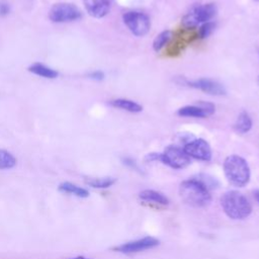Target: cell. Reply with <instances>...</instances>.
Returning <instances> with one entry per match:
<instances>
[{
    "label": "cell",
    "instance_id": "obj_4",
    "mask_svg": "<svg viewBox=\"0 0 259 259\" xmlns=\"http://www.w3.org/2000/svg\"><path fill=\"white\" fill-rule=\"evenodd\" d=\"M217 6L214 3H206L193 7L182 18V25L186 29H192L198 24L210 21L217 14Z\"/></svg>",
    "mask_w": 259,
    "mask_h": 259
},
{
    "label": "cell",
    "instance_id": "obj_6",
    "mask_svg": "<svg viewBox=\"0 0 259 259\" xmlns=\"http://www.w3.org/2000/svg\"><path fill=\"white\" fill-rule=\"evenodd\" d=\"M161 162L173 169H182L190 164V157L183 148L177 145H169L161 153Z\"/></svg>",
    "mask_w": 259,
    "mask_h": 259
},
{
    "label": "cell",
    "instance_id": "obj_21",
    "mask_svg": "<svg viewBox=\"0 0 259 259\" xmlns=\"http://www.w3.org/2000/svg\"><path fill=\"white\" fill-rule=\"evenodd\" d=\"M214 28H215V23L213 21H207V22L202 23L198 28L197 37H199L201 39L208 37L213 32Z\"/></svg>",
    "mask_w": 259,
    "mask_h": 259
},
{
    "label": "cell",
    "instance_id": "obj_22",
    "mask_svg": "<svg viewBox=\"0 0 259 259\" xmlns=\"http://www.w3.org/2000/svg\"><path fill=\"white\" fill-rule=\"evenodd\" d=\"M89 77H90L91 79L100 81V80H102V79L104 78V74H103V72H101V71H94V72H92V73L89 74Z\"/></svg>",
    "mask_w": 259,
    "mask_h": 259
},
{
    "label": "cell",
    "instance_id": "obj_14",
    "mask_svg": "<svg viewBox=\"0 0 259 259\" xmlns=\"http://www.w3.org/2000/svg\"><path fill=\"white\" fill-rule=\"evenodd\" d=\"M252 125H253V121L250 115L246 111H242L238 115L236 121L234 122L233 128L236 133L243 135L248 133L252 128Z\"/></svg>",
    "mask_w": 259,
    "mask_h": 259
},
{
    "label": "cell",
    "instance_id": "obj_20",
    "mask_svg": "<svg viewBox=\"0 0 259 259\" xmlns=\"http://www.w3.org/2000/svg\"><path fill=\"white\" fill-rule=\"evenodd\" d=\"M16 165L15 157L6 150L0 149V170L10 169Z\"/></svg>",
    "mask_w": 259,
    "mask_h": 259
},
{
    "label": "cell",
    "instance_id": "obj_9",
    "mask_svg": "<svg viewBox=\"0 0 259 259\" xmlns=\"http://www.w3.org/2000/svg\"><path fill=\"white\" fill-rule=\"evenodd\" d=\"M184 152L193 159L209 161L211 159V149L209 144L203 139H192L183 146Z\"/></svg>",
    "mask_w": 259,
    "mask_h": 259
},
{
    "label": "cell",
    "instance_id": "obj_1",
    "mask_svg": "<svg viewBox=\"0 0 259 259\" xmlns=\"http://www.w3.org/2000/svg\"><path fill=\"white\" fill-rule=\"evenodd\" d=\"M179 195L184 203L192 207H203L211 201L209 189L196 178L182 181Z\"/></svg>",
    "mask_w": 259,
    "mask_h": 259
},
{
    "label": "cell",
    "instance_id": "obj_11",
    "mask_svg": "<svg viewBox=\"0 0 259 259\" xmlns=\"http://www.w3.org/2000/svg\"><path fill=\"white\" fill-rule=\"evenodd\" d=\"M186 84L189 87H192L194 89H198L202 92H205L207 94L210 95H215V96H221V95H225L226 94V89L225 87L217 82L213 81L211 79H207V78H200V79H196L193 81H187Z\"/></svg>",
    "mask_w": 259,
    "mask_h": 259
},
{
    "label": "cell",
    "instance_id": "obj_7",
    "mask_svg": "<svg viewBox=\"0 0 259 259\" xmlns=\"http://www.w3.org/2000/svg\"><path fill=\"white\" fill-rule=\"evenodd\" d=\"M81 16L80 9L72 3H56L49 12V17L53 22H69L77 20Z\"/></svg>",
    "mask_w": 259,
    "mask_h": 259
},
{
    "label": "cell",
    "instance_id": "obj_17",
    "mask_svg": "<svg viewBox=\"0 0 259 259\" xmlns=\"http://www.w3.org/2000/svg\"><path fill=\"white\" fill-rule=\"evenodd\" d=\"M173 38V32L169 29L161 31L159 34L156 35V37L153 40V50L155 52H160L166 45L170 42V40Z\"/></svg>",
    "mask_w": 259,
    "mask_h": 259
},
{
    "label": "cell",
    "instance_id": "obj_3",
    "mask_svg": "<svg viewBox=\"0 0 259 259\" xmlns=\"http://www.w3.org/2000/svg\"><path fill=\"white\" fill-rule=\"evenodd\" d=\"M224 172L227 180L236 187L245 186L251 176L247 161L239 155H230L224 161Z\"/></svg>",
    "mask_w": 259,
    "mask_h": 259
},
{
    "label": "cell",
    "instance_id": "obj_13",
    "mask_svg": "<svg viewBox=\"0 0 259 259\" xmlns=\"http://www.w3.org/2000/svg\"><path fill=\"white\" fill-rule=\"evenodd\" d=\"M109 104L115 108L125 110L132 113H138L143 110V106L136 101L126 98H116L109 101Z\"/></svg>",
    "mask_w": 259,
    "mask_h": 259
},
{
    "label": "cell",
    "instance_id": "obj_5",
    "mask_svg": "<svg viewBox=\"0 0 259 259\" xmlns=\"http://www.w3.org/2000/svg\"><path fill=\"white\" fill-rule=\"evenodd\" d=\"M122 20L130 31L136 36L146 35L151 28L149 16L140 11H127L123 13Z\"/></svg>",
    "mask_w": 259,
    "mask_h": 259
},
{
    "label": "cell",
    "instance_id": "obj_8",
    "mask_svg": "<svg viewBox=\"0 0 259 259\" xmlns=\"http://www.w3.org/2000/svg\"><path fill=\"white\" fill-rule=\"evenodd\" d=\"M215 111V106L211 102L198 101L192 105H185L177 110V115L182 117H194L205 118L212 115Z\"/></svg>",
    "mask_w": 259,
    "mask_h": 259
},
{
    "label": "cell",
    "instance_id": "obj_15",
    "mask_svg": "<svg viewBox=\"0 0 259 259\" xmlns=\"http://www.w3.org/2000/svg\"><path fill=\"white\" fill-rule=\"evenodd\" d=\"M139 197L142 200L150 201V202L161 204V205H168L169 204V199L165 195H163L161 192H158V191L152 190V189L143 190L142 192H140Z\"/></svg>",
    "mask_w": 259,
    "mask_h": 259
},
{
    "label": "cell",
    "instance_id": "obj_16",
    "mask_svg": "<svg viewBox=\"0 0 259 259\" xmlns=\"http://www.w3.org/2000/svg\"><path fill=\"white\" fill-rule=\"evenodd\" d=\"M28 71L37 76H40L44 78H49V79H54L58 76L57 71H55L42 64H39V63H34L31 66H29Z\"/></svg>",
    "mask_w": 259,
    "mask_h": 259
},
{
    "label": "cell",
    "instance_id": "obj_12",
    "mask_svg": "<svg viewBox=\"0 0 259 259\" xmlns=\"http://www.w3.org/2000/svg\"><path fill=\"white\" fill-rule=\"evenodd\" d=\"M86 11L95 18L106 16L110 9L109 0H83Z\"/></svg>",
    "mask_w": 259,
    "mask_h": 259
},
{
    "label": "cell",
    "instance_id": "obj_23",
    "mask_svg": "<svg viewBox=\"0 0 259 259\" xmlns=\"http://www.w3.org/2000/svg\"><path fill=\"white\" fill-rule=\"evenodd\" d=\"M147 161H161V153H150L146 156Z\"/></svg>",
    "mask_w": 259,
    "mask_h": 259
},
{
    "label": "cell",
    "instance_id": "obj_27",
    "mask_svg": "<svg viewBox=\"0 0 259 259\" xmlns=\"http://www.w3.org/2000/svg\"><path fill=\"white\" fill-rule=\"evenodd\" d=\"M258 83H259V77H258Z\"/></svg>",
    "mask_w": 259,
    "mask_h": 259
},
{
    "label": "cell",
    "instance_id": "obj_19",
    "mask_svg": "<svg viewBox=\"0 0 259 259\" xmlns=\"http://www.w3.org/2000/svg\"><path fill=\"white\" fill-rule=\"evenodd\" d=\"M85 182L94 188H107L114 184L115 179L111 177H86Z\"/></svg>",
    "mask_w": 259,
    "mask_h": 259
},
{
    "label": "cell",
    "instance_id": "obj_2",
    "mask_svg": "<svg viewBox=\"0 0 259 259\" xmlns=\"http://www.w3.org/2000/svg\"><path fill=\"white\" fill-rule=\"evenodd\" d=\"M220 202L224 212L232 220H244L252 212V205L248 198L237 190L225 192Z\"/></svg>",
    "mask_w": 259,
    "mask_h": 259
},
{
    "label": "cell",
    "instance_id": "obj_26",
    "mask_svg": "<svg viewBox=\"0 0 259 259\" xmlns=\"http://www.w3.org/2000/svg\"><path fill=\"white\" fill-rule=\"evenodd\" d=\"M71 259H89V258H86V257H83V256H78V257L71 258Z\"/></svg>",
    "mask_w": 259,
    "mask_h": 259
},
{
    "label": "cell",
    "instance_id": "obj_10",
    "mask_svg": "<svg viewBox=\"0 0 259 259\" xmlns=\"http://www.w3.org/2000/svg\"><path fill=\"white\" fill-rule=\"evenodd\" d=\"M159 245V240H157L154 237H145L136 241L127 242L124 244H121L119 246H116L113 248V250L124 253V254H130V253H138L141 251H145L148 249H152L156 246Z\"/></svg>",
    "mask_w": 259,
    "mask_h": 259
},
{
    "label": "cell",
    "instance_id": "obj_25",
    "mask_svg": "<svg viewBox=\"0 0 259 259\" xmlns=\"http://www.w3.org/2000/svg\"><path fill=\"white\" fill-rule=\"evenodd\" d=\"M254 196H255V199L257 200V202L259 203V190L254 191Z\"/></svg>",
    "mask_w": 259,
    "mask_h": 259
},
{
    "label": "cell",
    "instance_id": "obj_24",
    "mask_svg": "<svg viewBox=\"0 0 259 259\" xmlns=\"http://www.w3.org/2000/svg\"><path fill=\"white\" fill-rule=\"evenodd\" d=\"M9 13V6L5 2H0V16H5Z\"/></svg>",
    "mask_w": 259,
    "mask_h": 259
},
{
    "label": "cell",
    "instance_id": "obj_18",
    "mask_svg": "<svg viewBox=\"0 0 259 259\" xmlns=\"http://www.w3.org/2000/svg\"><path fill=\"white\" fill-rule=\"evenodd\" d=\"M59 190L67 193L74 194L78 197H87L89 195V192L87 189L82 188L76 184H73L71 182H63L59 185Z\"/></svg>",
    "mask_w": 259,
    "mask_h": 259
}]
</instances>
